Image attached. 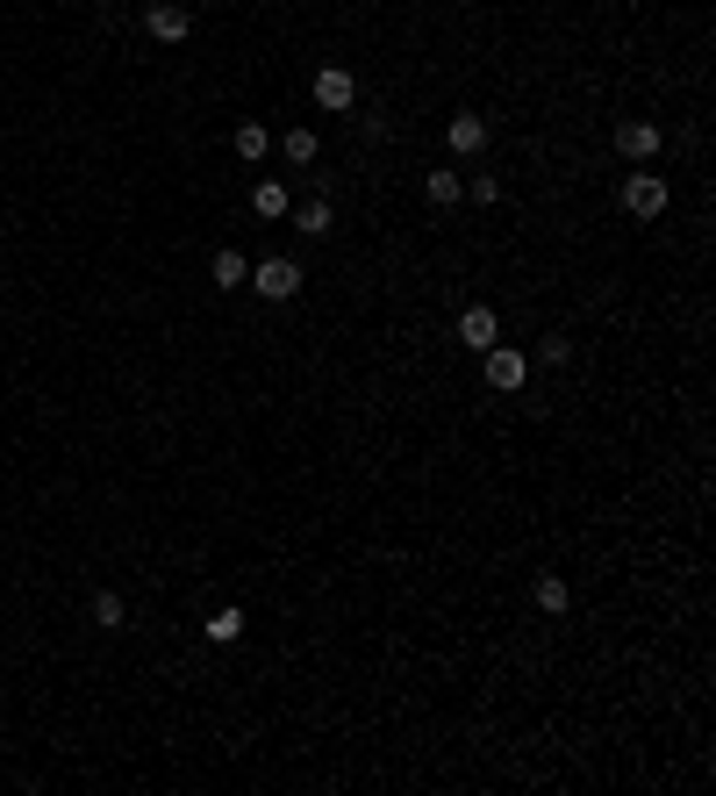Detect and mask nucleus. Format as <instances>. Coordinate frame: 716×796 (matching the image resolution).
<instances>
[{"instance_id": "obj_1", "label": "nucleus", "mask_w": 716, "mask_h": 796, "mask_svg": "<svg viewBox=\"0 0 716 796\" xmlns=\"http://www.w3.org/2000/svg\"><path fill=\"white\" fill-rule=\"evenodd\" d=\"M480 373H487V388H495V395H516V388L530 381V359L516 345H487V352H480Z\"/></svg>"}, {"instance_id": "obj_2", "label": "nucleus", "mask_w": 716, "mask_h": 796, "mask_svg": "<svg viewBox=\"0 0 716 796\" xmlns=\"http://www.w3.org/2000/svg\"><path fill=\"white\" fill-rule=\"evenodd\" d=\"M251 287L266 302H294V295H301V266H294V259H258L251 266Z\"/></svg>"}, {"instance_id": "obj_3", "label": "nucleus", "mask_w": 716, "mask_h": 796, "mask_svg": "<svg viewBox=\"0 0 716 796\" xmlns=\"http://www.w3.org/2000/svg\"><path fill=\"white\" fill-rule=\"evenodd\" d=\"M616 158H631V166H645V158L652 151H659V122H645V115H624V122H616Z\"/></svg>"}, {"instance_id": "obj_4", "label": "nucleus", "mask_w": 716, "mask_h": 796, "mask_svg": "<svg viewBox=\"0 0 716 796\" xmlns=\"http://www.w3.org/2000/svg\"><path fill=\"white\" fill-rule=\"evenodd\" d=\"M144 29H151L158 44H187L194 8H180V0H151V8H144Z\"/></svg>"}, {"instance_id": "obj_5", "label": "nucleus", "mask_w": 716, "mask_h": 796, "mask_svg": "<svg viewBox=\"0 0 716 796\" xmlns=\"http://www.w3.org/2000/svg\"><path fill=\"white\" fill-rule=\"evenodd\" d=\"M624 208H631L638 223H652V216L666 208V180L659 173H631V180H624Z\"/></svg>"}, {"instance_id": "obj_6", "label": "nucleus", "mask_w": 716, "mask_h": 796, "mask_svg": "<svg viewBox=\"0 0 716 796\" xmlns=\"http://www.w3.org/2000/svg\"><path fill=\"white\" fill-rule=\"evenodd\" d=\"M358 101V79L344 65H323L316 72V108H330V115H344V108Z\"/></svg>"}, {"instance_id": "obj_7", "label": "nucleus", "mask_w": 716, "mask_h": 796, "mask_svg": "<svg viewBox=\"0 0 716 796\" xmlns=\"http://www.w3.org/2000/svg\"><path fill=\"white\" fill-rule=\"evenodd\" d=\"M459 345H473V352L502 345V316H495V309H480V302H473V309L459 316Z\"/></svg>"}, {"instance_id": "obj_8", "label": "nucleus", "mask_w": 716, "mask_h": 796, "mask_svg": "<svg viewBox=\"0 0 716 796\" xmlns=\"http://www.w3.org/2000/svg\"><path fill=\"white\" fill-rule=\"evenodd\" d=\"M444 144H452L459 158H473L480 144H487V122H480L473 108H466V115H452V122H444Z\"/></svg>"}, {"instance_id": "obj_9", "label": "nucleus", "mask_w": 716, "mask_h": 796, "mask_svg": "<svg viewBox=\"0 0 716 796\" xmlns=\"http://www.w3.org/2000/svg\"><path fill=\"white\" fill-rule=\"evenodd\" d=\"M538 610H545V617H566V603H573V589H566V574H538Z\"/></svg>"}, {"instance_id": "obj_10", "label": "nucleus", "mask_w": 716, "mask_h": 796, "mask_svg": "<svg viewBox=\"0 0 716 796\" xmlns=\"http://www.w3.org/2000/svg\"><path fill=\"white\" fill-rule=\"evenodd\" d=\"M251 208H258V216H266V223H280V216H287V187H280V180H258V187H251Z\"/></svg>"}, {"instance_id": "obj_11", "label": "nucleus", "mask_w": 716, "mask_h": 796, "mask_svg": "<svg viewBox=\"0 0 716 796\" xmlns=\"http://www.w3.org/2000/svg\"><path fill=\"white\" fill-rule=\"evenodd\" d=\"M208 273H215V287H244V280H251V266H244V252H230V244H222Z\"/></svg>"}, {"instance_id": "obj_12", "label": "nucleus", "mask_w": 716, "mask_h": 796, "mask_svg": "<svg viewBox=\"0 0 716 796\" xmlns=\"http://www.w3.org/2000/svg\"><path fill=\"white\" fill-rule=\"evenodd\" d=\"M86 610H94V624H101V632H122V617H129L115 589H94V603H86Z\"/></svg>"}, {"instance_id": "obj_13", "label": "nucleus", "mask_w": 716, "mask_h": 796, "mask_svg": "<svg viewBox=\"0 0 716 796\" xmlns=\"http://www.w3.org/2000/svg\"><path fill=\"white\" fill-rule=\"evenodd\" d=\"M208 639H215V646H237L244 639V610H215V617H208Z\"/></svg>"}, {"instance_id": "obj_14", "label": "nucleus", "mask_w": 716, "mask_h": 796, "mask_svg": "<svg viewBox=\"0 0 716 796\" xmlns=\"http://www.w3.org/2000/svg\"><path fill=\"white\" fill-rule=\"evenodd\" d=\"M230 144H237V158H266V151H273V137H266V122H244V130H237Z\"/></svg>"}, {"instance_id": "obj_15", "label": "nucleus", "mask_w": 716, "mask_h": 796, "mask_svg": "<svg viewBox=\"0 0 716 796\" xmlns=\"http://www.w3.org/2000/svg\"><path fill=\"white\" fill-rule=\"evenodd\" d=\"M280 158H287V166H308V158H316V130H287V137H280Z\"/></svg>"}, {"instance_id": "obj_16", "label": "nucleus", "mask_w": 716, "mask_h": 796, "mask_svg": "<svg viewBox=\"0 0 716 796\" xmlns=\"http://www.w3.org/2000/svg\"><path fill=\"white\" fill-rule=\"evenodd\" d=\"M423 194H430L437 208H452V201L466 194V180H459V173H430V180H423Z\"/></svg>"}, {"instance_id": "obj_17", "label": "nucleus", "mask_w": 716, "mask_h": 796, "mask_svg": "<svg viewBox=\"0 0 716 796\" xmlns=\"http://www.w3.org/2000/svg\"><path fill=\"white\" fill-rule=\"evenodd\" d=\"M294 223H301L308 237H330V201H301V208H294Z\"/></svg>"}, {"instance_id": "obj_18", "label": "nucleus", "mask_w": 716, "mask_h": 796, "mask_svg": "<svg viewBox=\"0 0 716 796\" xmlns=\"http://www.w3.org/2000/svg\"><path fill=\"white\" fill-rule=\"evenodd\" d=\"M466 194H473L480 208H495V201H502V180H495V173H473V180H466Z\"/></svg>"}, {"instance_id": "obj_19", "label": "nucleus", "mask_w": 716, "mask_h": 796, "mask_svg": "<svg viewBox=\"0 0 716 796\" xmlns=\"http://www.w3.org/2000/svg\"><path fill=\"white\" fill-rule=\"evenodd\" d=\"M538 359H545V366H566V359H573V345H566V338H545V345H538Z\"/></svg>"}, {"instance_id": "obj_20", "label": "nucleus", "mask_w": 716, "mask_h": 796, "mask_svg": "<svg viewBox=\"0 0 716 796\" xmlns=\"http://www.w3.org/2000/svg\"><path fill=\"white\" fill-rule=\"evenodd\" d=\"M0 280H8V273H0Z\"/></svg>"}]
</instances>
